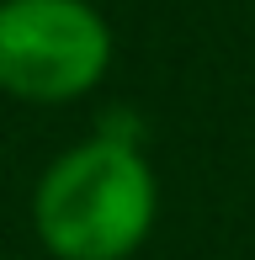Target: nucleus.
<instances>
[{
	"mask_svg": "<svg viewBox=\"0 0 255 260\" xmlns=\"http://www.w3.org/2000/svg\"><path fill=\"white\" fill-rule=\"evenodd\" d=\"M160 218V175L122 127L69 144L32 186V234L53 260H133Z\"/></svg>",
	"mask_w": 255,
	"mask_h": 260,
	"instance_id": "obj_1",
	"label": "nucleus"
},
{
	"mask_svg": "<svg viewBox=\"0 0 255 260\" xmlns=\"http://www.w3.org/2000/svg\"><path fill=\"white\" fill-rule=\"evenodd\" d=\"M112 27L90 0H0V90L69 106L107 80Z\"/></svg>",
	"mask_w": 255,
	"mask_h": 260,
	"instance_id": "obj_2",
	"label": "nucleus"
}]
</instances>
